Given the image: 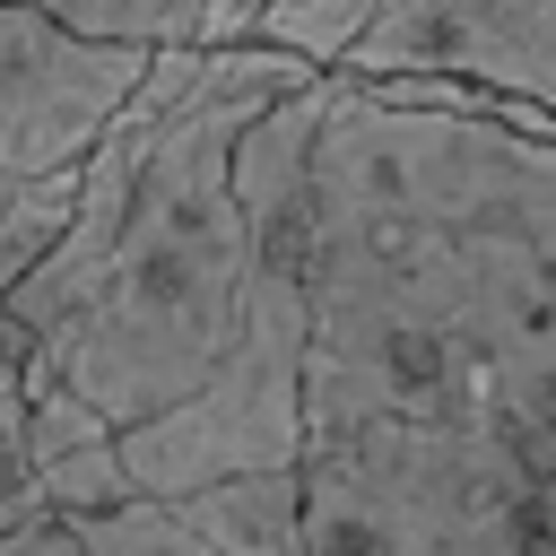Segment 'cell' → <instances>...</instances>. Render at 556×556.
Segmentation results:
<instances>
[{
  "label": "cell",
  "instance_id": "cell-1",
  "mask_svg": "<svg viewBox=\"0 0 556 556\" xmlns=\"http://www.w3.org/2000/svg\"><path fill=\"white\" fill-rule=\"evenodd\" d=\"M235 182L261 235L304 269L313 434L365 417L556 434V139L382 104L321 70L278 96Z\"/></svg>",
  "mask_w": 556,
  "mask_h": 556
},
{
  "label": "cell",
  "instance_id": "cell-2",
  "mask_svg": "<svg viewBox=\"0 0 556 556\" xmlns=\"http://www.w3.org/2000/svg\"><path fill=\"white\" fill-rule=\"evenodd\" d=\"M313 78H321V61H304L269 35L208 43L191 87L156 113L148 165L130 182L122 235H113L87 304L43 348H17V356L61 374L113 426H148L174 400H191L226 365V348L243 330V295H252L261 235H252V208L235 182V148L278 96H295Z\"/></svg>",
  "mask_w": 556,
  "mask_h": 556
},
{
  "label": "cell",
  "instance_id": "cell-3",
  "mask_svg": "<svg viewBox=\"0 0 556 556\" xmlns=\"http://www.w3.org/2000/svg\"><path fill=\"white\" fill-rule=\"evenodd\" d=\"M304 556H556V434L330 426L304 443Z\"/></svg>",
  "mask_w": 556,
  "mask_h": 556
},
{
  "label": "cell",
  "instance_id": "cell-4",
  "mask_svg": "<svg viewBox=\"0 0 556 556\" xmlns=\"http://www.w3.org/2000/svg\"><path fill=\"white\" fill-rule=\"evenodd\" d=\"M261 235V226H252ZM304 348H313V304H304V269L278 235L252 243V295H243V330L226 348V365L174 400L148 426H122V469L139 495H191L243 469H287L313 443L304 417Z\"/></svg>",
  "mask_w": 556,
  "mask_h": 556
},
{
  "label": "cell",
  "instance_id": "cell-5",
  "mask_svg": "<svg viewBox=\"0 0 556 556\" xmlns=\"http://www.w3.org/2000/svg\"><path fill=\"white\" fill-rule=\"evenodd\" d=\"M156 43L87 35L35 0H0V174L87 165L113 113L139 96Z\"/></svg>",
  "mask_w": 556,
  "mask_h": 556
},
{
  "label": "cell",
  "instance_id": "cell-6",
  "mask_svg": "<svg viewBox=\"0 0 556 556\" xmlns=\"http://www.w3.org/2000/svg\"><path fill=\"white\" fill-rule=\"evenodd\" d=\"M356 78H469L556 113V0H382L374 26L330 61Z\"/></svg>",
  "mask_w": 556,
  "mask_h": 556
},
{
  "label": "cell",
  "instance_id": "cell-7",
  "mask_svg": "<svg viewBox=\"0 0 556 556\" xmlns=\"http://www.w3.org/2000/svg\"><path fill=\"white\" fill-rule=\"evenodd\" d=\"M78 182H87V165H61V174H0V295L61 243L70 208H78Z\"/></svg>",
  "mask_w": 556,
  "mask_h": 556
},
{
  "label": "cell",
  "instance_id": "cell-8",
  "mask_svg": "<svg viewBox=\"0 0 556 556\" xmlns=\"http://www.w3.org/2000/svg\"><path fill=\"white\" fill-rule=\"evenodd\" d=\"M78 521V547L87 556H226L182 504L165 495H130V504H104V513H70Z\"/></svg>",
  "mask_w": 556,
  "mask_h": 556
},
{
  "label": "cell",
  "instance_id": "cell-9",
  "mask_svg": "<svg viewBox=\"0 0 556 556\" xmlns=\"http://www.w3.org/2000/svg\"><path fill=\"white\" fill-rule=\"evenodd\" d=\"M87 35H122V43H200L208 0H35Z\"/></svg>",
  "mask_w": 556,
  "mask_h": 556
},
{
  "label": "cell",
  "instance_id": "cell-10",
  "mask_svg": "<svg viewBox=\"0 0 556 556\" xmlns=\"http://www.w3.org/2000/svg\"><path fill=\"white\" fill-rule=\"evenodd\" d=\"M374 9H382V0H295V9H269V17H261V35L330 70V61L374 26Z\"/></svg>",
  "mask_w": 556,
  "mask_h": 556
},
{
  "label": "cell",
  "instance_id": "cell-11",
  "mask_svg": "<svg viewBox=\"0 0 556 556\" xmlns=\"http://www.w3.org/2000/svg\"><path fill=\"white\" fill-rule=\"evenodd\" d=\"M35 478V452H26V365L9 356L0 365V504Z\"/></svg>",
  "mask_w": 556,
  "mask_h": 556
},
{
  "label": "cell",
  "instance_id": "cell-12",
  "mask_svg": "<svg viewBox=\"0 0 556 556\" xmlns=\"http://www.w3.org/2000/svg\"><path fill=\"white\" fill-rule=\"evenodd\" d=\"M9 356H17V348H9V330H0V365H9Z\"/></svg>",
  "mask_w": 556,
  "mask_h": 556
},
{
  "label": "cell",
  "instance_id": "cell-13",
  "mask_svg": "<svg viewBox=\"0 0 556 556\" xmlns=\"http://www.w3.org/2000/svg\"><path fill=\"white\" fill-rule=\"evenodd\" d=\"M269 9H295V0H269ZM269 9H261V17H269Z\"/></svg>",
  "mask_w": 556,
  "mask_h": 556
}]
</instances>
